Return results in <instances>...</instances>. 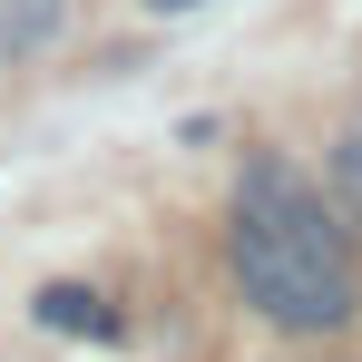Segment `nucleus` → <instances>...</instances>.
Returning a JSON list of instances; mask_svg holds the SVG:
<instances>
[{
	"label": "nucleus",
	"mask_w": 362,
	"mask_h": 362,
	"mask_svg": "<svg viewBox=\"0 0 362 362\" xmlns=\"http://www.w3.org/2000/svg\"><path fill=\"white\" fill-rule=\"evenodd\" d=\"M147 10H157V20H177V10H196V0H147Z\"/></svg>",
	"instance_id": "nucleus-6"
},
{
	"label": "nucleus",
	"mask_w": 362,
	"mask_h": 362,
	"mask_svg": "<svg viewBox=\"0 0 362 362\" xmlns=\"http://www.w3.org/2000/svg\"><path fill=\"white\" fill-rule=\"evenodd\" d=\"M235 284H245V303H255L264 323H284V333H343V323H353V264L303 255L294 235H274V226H255V216H235Z\"/></svg>",
	"instance_id": "nucleus-1"
},
{
	"label": "nucleus",
	"mask_w": 362,
	"mask_h": 362,
	"mask_svg": "<svg viewBox=\"0 0 362 362\" xmlns=\"http://www.w3.org/2000/svg\"><path fill=\"white\" fill-rule=\"evenodd\" d=\"M69 0H0V49H49Z\"/></svg>",
	"instance_id": "nucleus-4"
},
{
	"label": "nucleus",
	"mask_w": 362,
	"mask_h": 362,
	"mask_svg": "<svg viewBox=\"0 0 362 362\" xmlns=\"http://www.w3.org/2000/svg\"><path fill=\"white\" fill-rule=\"evenodd\" d=\"M30 313H40V323H59V333H88V343H118V313L88 294V284H40Z\"/></svg>",
	"instance_id": "nucleus-3"
},
{
	"label": "nucleus",
	"mask_w": 362,
	"mask_h": 362,
	"mask_svg": "<svg viewBox=\"0 0 362 362\" xmlns=\"http://www.w3.org/2000/svg\"><path fill=\"white\" fill-rule=\"evenodd\" d=\"M235 216H255V226H274V235H294L303 255H333L343 264V216L313 196V186L294 177V167H274V157H255L235 186Z\"/></svg>",
	"instance_id": "nucleus-2"
},
{
	"label": "nucleus",
	"mask_w": 362,
	"mask_h": 362,
	"mask_svg": "<svg viewBox=\"0 0 362 362\" xmlns=\"http://www.w3.org/2000/svg\"><path fill=\"white\" fill-rule=\"evenodd\" d=\"M333 196H343V216L362 226V137H343V147H333Z\"/></svg>",
	"instance_id": "nucleus-5"
}]
</instances>
